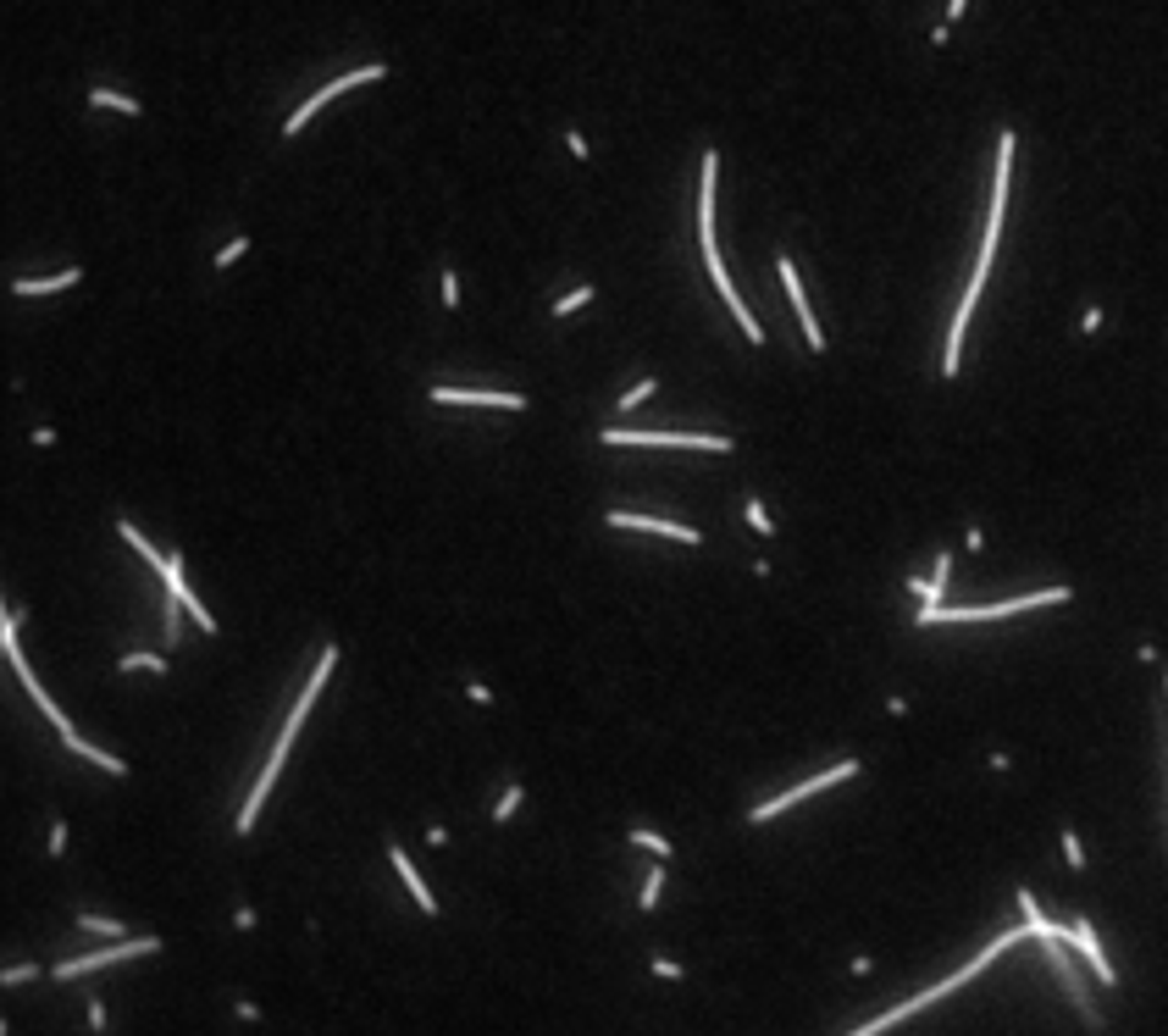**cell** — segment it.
<instances>
[{
  "label": "cell",
  "instance_id": "cell-1",
  "mask_svg": "<svg viewBox=\"0 0 1168 1036\" xmlns=\"http://www.w3.org/2000/svg\"><path fill=\"white\" fill-rule=\"evenodd\" d=\"M598 444H609V449H703V455H731L736 449L720 433H637V427H603Z\"/></svg>",
  "mask_w": 1168,
  "mask_h": 1036
},
{
  "label": "cell",
  "instance_id": "cell-2",
  "mask_svg": "<svg viewBox=\"0 0 1168 1036\" xmlns=\"http://www.w3.org/2000/svg\"><path fill=\"white\" fill-rule=\"evenodd\" d=\"M992 250H980V261H975V272H969V283H964V299H958V311H953V327H947V355H942V377H958V355H964V333H969V316H975V305H980V288H986V277H992Z\"/></svg>",
  "mask_w": 1168,
  "mask_h": 1036
},
{
  "label": "cell",
  "instance_id": "cell-3",
  "mask_svg": "<svg viewBox=\"0 0 1168 1036\" xmlns=\"http://www.w3.org/2000/svg\"><path fill=\"white\" fill-rule=\"evenodd\" d=\"M847 776H858V760H836L831 771H820V776H809V782L786 787L781 798H764V804H753V810H748V821H753V826H764V821H775L781 810H792V804H803V798H814V793H825V787H836V782H847Z\"/></svg>",
  "mask_w": 1168,
  "mask_h": 1036
},
{
  "label": "cell",
  "instance_id": "cell-4",
  "mask_svg": "<svg viewBox=\"0 0 1168 1036\" xmlns=\"http://www.w3.org/2000/svg\"><path fill=\"white\" fill-rule=\"evenodd\" d=\"M1047 959H1052V970H1058V981H1064L1069 1004L1080 1009V1020H1086L1091 1031H1102L1108 1020H1102V1015H1097V1004H1091V987H1086V976H1080V965H1075V948H1069L1064 937H1047Z\"/></svg>",
  "mask_w": 1168,
  "mask_h": 1036
},
{
  "label": "cell",
  "instance_id": "cell-5",
  "mask_svg": "<svg viewBox=\"0 0 1168 1036\" xmlns=\"http://www.w3.org/2000/svg\"><path fill=\"white\" fill-rule=\"evenodd\" d=\"M1014 150L1019 139L1014 133H997V172H992V222H986V238L980 250L997 255V238H1003V211H1008V183H1014Z\"/></svg>",
  "mask_w": 1168,
  "mask_h": 1036
},
{
  "label": "cell",
  "instance_id": "cell-6",
  "mask_svg": "<svg viewBox=\"0 0 1168 1036\" xmlns=\"http://www.w3.org/2000/svg\"><path fill=\"white\" fill-rule=\"evenodd\" d=\"M139 954H161V937H122L116 948H100V954H83V959H61V965H55V981H72V976H89V970H105V965H122V959H139Z\"/></svg>",
  "mask_w": 1168,
  "mask_h": 1036
},
{
  "label": "cell",
  "instance_id": "cell-7",
  "mask_svg": "<svg viewBox=\"0 0 1168 1036\" xmlns=\"http://www.w3.org/2000/svg\"><path fill=\"white\" fill-rule=\"evenodd\" d=\"M283 760H288V749H283V743H272L266 771L249 782V798L238 804V821H233V832H238V837H244V832H255V821H261V810H266V798H272V782L283 776Z\"/></svg>",
  "mask_w": 1168,
  "mask_h": 1036
},
{
  "label": "cell",
  "instance_id": "cell-8",
  "mask_svg": "<svg viewBox=\"0 0 1168 1036\" xmlns=\"http://www.w3.org/2000/svg\"><path fill=\"white\" fill-rule=\"evenodd\" d=\"M703 266H709V277H714V288H720V299H725V311L736 316V327L748 333V344H764V327H759V316L742 305V294H736V283H731V272H725V261H720V250H703Z\"/></svg>",
  "mask_w": 1168,
  "mask_h": 1036
},
{
  "label": "cell",
  "instance_id": "cell-9",
  "mask_svg": "<svg viewBox=\"0 0 1168 1036\" xmlns=\"http://www.w3.org/2000/svg\"><path fill=\"white\" fill-rule=\"evenodd\" d=\"M775 272H781V288H786V299H792V311H797L803 344H809L814 355H825V333H820V322H814V311H809V294H803V277H797L792 255H775Z\"/></svg>",
  "mask_w": 1168,
  "mask_h": 1036
},
{
  "label": "cell",
  "instance_id": "cell-10",
  "mask_svg": "<svg viewBox=\"0 0 1168 1036\" xmlns=\"http://www.w3.org/2000/svg\"><path fill=\"white\" fill-rule=\"evenodd\" d=\"M1064 943L1091 965V976H1097V987H1119V976H1113V965L1102 959V948H1097V932H1091V920L1086 915H1075L1069 926H1064Z\"/></svg>",
  "mask_w": 1168,
  "mask_h": 1036
},
{
  "label": "cell",
  "instance_id": "cell-11",
  "mask_svg": "<svg viewBox=\"0 0 1168 1036\" xmlns=\"http://www.w3.org/2000/svg\"><path fill=\"white\" fill-rule=\"evenodd\" d=\"M714 183H720V150H703V172H698V244L703 250H720L714 244Z\"/></svg>",
  "mask_w": 1168,
  "mask_h": 1036
},
{
  "label": "cell",
  "instance_id": "cell-12",
  "mask_svg": "<svg viewBox=\"0 0 1168 1036\" xmlns=\"http://www.w3.org/2000/svg\"><path fill=\"white\" fill-rule=\"evenodd\" d=\"M427 399H432V405H488V410H527V405H532L527 394H488V388H449V383L432 388Z\"/></svg>",
  "mask_w": 1168,
  "mask_h": 1036
},
{
  "label": "cell",
  "instance_id": "cell-13",
  "mask_svg": "<svg viewBox=\"0 0 1168 1036\" xmlns=\"http://www.w3.org/2000/svg\"><path fill=\"white\" fill-rule=\"evenodd\" d=\"M609 527H626V532H653V538H675V543H703V532H692V527H681V521H659V516H631V510H609L603 516Z\"/></svg>",
  "mask_w": 1168,
  "mask_h": 1036
},
{
  "label": "cell",
  "instance_id": "cell-14",
  "mask_svg": "<svg viewBox=\"0 0 1168 1036\" xmlns=\"http://www.w3.org/2000/svg\"><path fill=\"white\" fill-rule=\"evenodd\" d=\"M388 859H394V871L405 876V887H410V898H416V909H421V915H438V898H432V887L421 882V871L410 865V854H405L399 843H388Z\"/></svg>",
  "mask_w": 1168,
  "mask_h": 1036
},
{
  "label": "cell",
  "instance_id": "cell-15",
  "mask_svg": "<svg viewBox=\"0 0 1168 1036\" xmlns=\"http://www.w3.org/2000/svg\"><path fill=\"white\" fill-rule=\"evenodd\" d=\"M72 283H83V266H61L55 277H17L11 283V294H55V288H72Z\"/></svg>",
  "mask_w": 1168,
  "mask_h": 1036
},
{
  "label": "cell",
  "instance_id": "cell-16",
  "mask_svg": "<svg viewBox=\"0 0 1168 1036\" xmlns=\"http://www.w3.org/2000/svg\"><path fill=\"white\" fill-rule=\"evenodd\" d=\"M61 743H67L72 754H83L89 765H100L105 776H128V760H116V754H105V749H94V743H83L78 732H61Z\"/></svg>",
  "mask_w": 1168,
  "mask_h": 1036
},
{
  "label": "cell",
  "instance_id": "cell-17",
  "mask_svg": "<svg viewBox=\"0 0 1168 1036\" xmlns=\"http://www.w3.org/2000/svg\"><path fill=\"white\" fill-rule=\"evenodd\" d=\"M89 105H100V111L111 105V111H122V116H139V111H144L133 94H122V89H105V83H100V89H89Z\"/></svg>",
  "mask_w": 1168,
  "mask_h": 1036
},
{
  "label": "cell",
  "instance_id": "cell-18",
  "mask_svg": "<svg viewBox=\"0 0 1168 1036\" xmlns=\"http://www.w3.org/2000/svg\"><path fill=\"white\" fill-rule=\"evenodd\" d=\"M116 532H122V543H128V549H139V555H144V560H150V571H155V577H161V566H166V555H155V549H150V538H144V532H139V527H133V521H128V516H122V521H116Z\"/></svg>",
  "mask_w": 1168,
  "mask_h": 1036
},
{
  "label": "cell",
  "instance_id": "cell-19",
  "mask_svg": "<svg viewBox=\"0 0 1168 1036\" xmlns=\"http://www.w3.org/2000/svg\"><path fill=\"white\" fill-rule=\"evenodd\" d=\"M903 588H908L919 604H942V599H947V582H942V577H903Z\"/></svg>",
  "mask_w": 1168,
  "mask_h": 1036
},
{
  "label": "cell",
  "instance_id": "cell-20",
  "mask_svg": "<svg viewBox=\"0 0 1168 1036\" xmlns=\"http://www.w3.org/2000/svg\"><path fill=\"white\" fill-rule=\"evenodd\" d=\"M161 582H166V593H172V599H189V593H194V588H189V577H183V555H166Z\"/></svg>",
  "mask_w": 1168,
  "mask_h": 1036
},
{
  "label": "cell",
  "instance_id": "cell-21",
  "mask_svg": "<svg viewBox=\"0 0 1168 1036\" xmlns=\"http://www.w3.org/2000/svg\"><path fill=\"white\" fill-rule=\"evenodd\" d=\"M659 893H664V859H659V865H653V871L642 876V893H637V909H642V915H648V909H659Z\"/></svg>",
  "mask_w": 1168,
  "mask_h": 1036
},
{
  "label": "cell",
  "instance_id": "cell-22",
  "mask_svg": "<svg viewBox=\"0 0 1168 1036\" xmlns=\"http://www.w3.org/2000/svg\"><path fill=\"white\" fill-rule=\"evenodd\" d=\"M78 926L94 932V937H105V943H122V937H128V926H122V920H105V915H78Z\"/></svg>",
  "mask_w": 1168,
  "mask_h": 1036
},
{
  "label": "cell",
  "instance_id": "cell-23",
  "mask_svg": "<svg viewBox=\"0 0 1168 1036\" xmlns=\"http://www.w3.org/2000/svg\"><path fill=\"white\" fill-rule=\"evenodd\" d=\"M582 305H592V283H582V288H571V294H560V299L549 305V316H577Z\"/></svg>",
  "mask_w": 1168,
  "mask_h": 1036
},
{
  "label": "cell",
  "instance_id": "cell-24",
  "mask_svg": "<svg viewBox=\"0 0 1168 1036\" xmlns=\"http://www.w3.org/2000/svg\"><path fill=\"white\" fill-rule=\"evenodd\" d=\"M631 843H637V848H648L653 859H670V854H675V848H670L659 832H648V826H631Z\"/></svg>",
  "mask_w": 1168,
  "mask_h": 1036
},
{
  "label": "cell",
  "instance_id": "cell-25",
  "mask_svg": "<svg viewBox=\"0 0 1168 1036\" xmlns=\"http://www.w3.org/2000/svg\"><path fill=\"white\" fill-rule=\"evenodd\" d=\"M521 798H527V787H521V782H510V787H505V798H499V804H493V821H499V826H505V821H510V815H516V810H521Z\"/></svg>",
  "mask_w": 1168,
  "mask_h": 1036
},
{
  "label": "cell",
  "instance_id": "cell-26",
  "mask_svg": "<svg viewBox=\"0 0 1168 1036\" xmlns=\"http://www.w3.org/2000/svg\"><path fill=\"white\" fill-rule=\"evenodd\" d=\"M742 516H748V527H753L759 538H770V532H775V521H770V510H764L759 499H748V505H742Z\"/></svg>",
  "mask_w": 1168,
  "mask_h": 1036
},
{
  "label": "cell",
  "instance_id": "cell-27",
  "mask_svg": "<svg viewBox=\"0 0 1168 1036\" xmlns=\"http://www.w3.org/2000/svg\"><path fill=\"white\" fill-rule=\"evenodd\" d=\"M116 671H150V676H161V671H166V660H161V654H128Z\"/></svg>",
  "mask_w": 1168,
  "mask_h": 1036
},
{
  "label": "cell",
  "instance_id": "cell-28",
  "mask_svg": "<svg viewBox=\"0 0 1168 1036\" xmlns=\"http://www.w3.org/2000/svg\"><path fill=\"white\" fill-rule=\"evenodd\" d=\"M653 388H659L653 377H648V383H637V388H626V394H620V410H637L642 399H653Z\"/></svg>",
  "mask_w": 1168,
  "mask_h": 1036
},
{
  "label": "cell",
  "instance_id": "cell-29",
  "mask_svg": "<svg viewBox=\"0 0 1168 1036\" xmlns=\"http://www.w3.org/2000/svg\"><path fill=\"white\" fill-rule=\"evenodd\" d=\"M33 976H39V965H6V970H0L6 987H22V981H33Z\"/></svg>",
  "mask_w": 1168,
  "mask_h": 1036
},
{
  "label": "cell",
  "instance_id": "cell-30",
  "mask_svg": "<svg viewBox=\"0 0 1168 1036\" xmlns=\"http://www.w3.org/2000/svg\"><path fill=\"white\" fill-rule=\"evenodd\" d=\"M244 250H249V238H244V233H238V238H233V244H222V255H216V266H222V272H227V266H233V261H238V255H244Z\"/></svg>",
  "mask_w": 1168,
  "mask_h": 1036
},
{
  "label": "cell",
  "instance_id": "cell-31",
  "mask_svg": "<svg viewBox=\"0 0 1168 1036\" xmlns=\"http://www.w3.org/2000/svg\"><path fill=\"white\" fill-rule=\"evenodd\" d=\"M444 305H449V311L460 305V272H455V266H444Z\"/></svg>",
  "mask_w": 1168,
  "mask_h": 1036
},
{
  "label": "cell",
  "instance_id": "cell-32",
  "mask_svg": "<svg viewBox=\"0 0 1168 1036\" xmlns=\"http://www.w3.org/2000/svg\"><path fill=\"white\" fill-rule=\"evenodd\" d=\"M1064 859L1075 865V871H1086V848H1080V837L1075 832H1064Z\"/></svg>",
  "mask_w": 1168,
  "mask_h": 1036
},
{
  "label": "cell",
  "instance_id": "cell-33",
  "mask_svg": "<svg viewBox=\"0 0 1168 1036\" xmlns=\"http://www.w3.org/2000/svg\"><path fill=\"white\" fill-rule=\"evenodd\" d=\"M44 848H50V859H61V854H67V821H55V826H50V843H44Z\"/></svg>",
  "mask_w": 1168,
  "mask_h": 1036
},
{
  "label": "cell",
  "instance_id": "cell-34",
  "mask_svg": "<svg viewBox=\"0 0 1168 1036\" xmlns=\"http://www.w3.org/2000/svg\"><path fill=\"white\" fill-rule=\"evenodd\" d=\"M566 150H571L577 161H587V139H582V133H577V128H566Z\"/></svg>",
  "mask_w": 1168,
  "mask_h": 1036
},
{
  "label": "cell",
  "instance_id": "cell-35",
  "mask_svg": "<svg viewBox=\"0 0 1168 1036\" xmlns=\"http://www.w3.org/2000/svg\"><path fill=\"white\" fill-rule=\"evenodd\" d=\"M653 976H659V981H681V965H670V959H653Z\"/></svg>",
  "mask_w": 1168,
  "mask_h": 1036
},
{
  "label": "cell",
  "instance_id": "cell-36",
  "mask_svg": "<svg viewBox=\"0 0 1168 1036\" xmlns=\"http://www.w3.org/2000/svg\"><path fill=\"white\" fill-rule=\"evenodd\" d=\"M89 1031H105V1004L100 998H89Z\"/></svg>",
  "mask_w": 1168,
  "mask_h": 1036
},
{
  "label": "cell",
  "instance_id": "cell-37",
  "mask_svg": "<svg viewBox=\"0 0 1168 1036\" xmlns=\"http://www.w3.org/2000/svg\"><path fill=\"white\" fill-rule=\"evenodd\" d=\"M1097 327H1102V311H1097V305H1091V311H1086V316H1080V333H1097Z\"/></svg>",
  "mask_w": 1168,
  "mask_h": 1036
},
{
  "label": "cell",
  "instance_id": "cell-38",
  "mask_svg": "<svg viewBox=\"0 0 1168 1036\" xmlns=\"http://www.w3.org/2000/svg\"><path fill=\"white\" fill-rule=\"evenodd\" d=\"M466 699H471V704H493V693H488L482 682H471V688H466Z\"/></svg>",
  "mask_w": 1168,
  "mask_h": 1036
},
{
  "label": "cell",
  "instance_id": "cell-39",
  "mask_svg": "<svg viewBox=\"0 0 1168 1036\" xmlns=\"http://www.w3.org/2000/svg\"><path fill=\"white\" fill-rule=\"evenodd\" d=\"M964 6H969V0H947V22H958V17H964Z\"/></svg>",
  "mask_w": 1168,
  "mask_h": 1036
}]
</instances>
